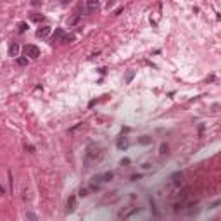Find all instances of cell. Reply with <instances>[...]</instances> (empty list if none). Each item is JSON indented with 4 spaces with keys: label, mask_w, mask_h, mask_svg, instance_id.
I'll use <instances>...</instances> for the list:
<instances>
[{
    "label": "cell",
    "mask_w": 221,
    "mask_h": 221,
    "mask_svg": "<svg viewBox=\"0 0 221 221\" xmlns=\"http://www.w3.org/2000/svg\"><path fill=\"white\" fill-rule=\"evenodd\" d=\"M102 157H104V149L100 145H97V144L88 145V149H86V161L88 162H97Z\"/></svg>",
    "instance_id": "obj_1"
},
{
    "label": "cell",
    "mask_w": 221,
    "mask_h": 221,
    "mask_svg": "<svg viewBox=\"0 0 221 221\" xmlns=\"http://www.w3.org/2000/svg\"><path fill=\"white\" fill-rule=\"evenodd\" d=\"M24 54L28 57H31V59H36L38 55H40V48L36 47V45H26L24 47Z\"/></svg>",
    "instance_id": "obj_2"
},
{
    "label": "cell",
    "mask_w": 221,
    "mask_h": 221,
    "mask_svg": "<svg viewBox=\"0 0 221 221\" xmlns=\"http://www.w3.org/2000/svg\"><path fill=\"white\" fill-rule=\"evenodd\" d=\"M50 31H52L50 26H41V28L36 29V36H38V38H47L48 35H50Z\"/></svg>",
    "instance_id": "obj_3"
},
{
    "label": "cell",
    "mask_w": 221,
    "mask_h": 221,
    "mask_svg": "<svg viewBox=\"0 0 221 221\" xmlns=\"http://www.w3.org/2000/svg\"><path fill=\"white\" fill-rule=\"evenodd\" d=\"M98 7H100L98 0H86V12H95Z\"/></svg>",
    "instance_id": "obj_4"
},
{
    "label": "cell",
    "mask_w": 221,
    "mask_h": 221,
    "mask_svg": "<svg viewBox=\"0 0 221 221\" xmlns=\"http://www.w3.org/2000/svg\"><path fill=\"white\" fill-rule=\"evenodd\" d=\"M104 181L102 176H95V178H92V183H90V186H92V190H97L98 186H100V183Z\"/></svg>",
    "instance_id": "obj_5"
},
{
    "label": "cell",
    "mask_w": 221,
    "mask_h": 221,
    "mask_svg": "<svg viewBox=\"0 0 221 221\" xmlns=\"http://www.w3.org/2000/svg\"><path fill=\"white\" fill-rule=\"evenodd\" d=\"M128 145H130V142H128V138L121 137L119 140H117V149H119V150H124V149H128Z\"/></svg>",
    "instance_id": "obj_6"
},
{
    "label": "cell",
    "mask_w": 221,
    "mask_h": 221,
    "mask_svg": "<svg viewBox=\"0 0 221 221\" xmlns=\"http://www.w3.org/2000/svg\"><path fill=\"white\" fill-rule=\"evenodd\" d=\"M64 38H66L64 31H62V29H55V33H54V41H62Z\"/></svg>",
    "instance_id": "obj_7"
},
{
    "label": "cell",
    "mask_w": 221,
    "mask_h": 221,
    "mask_svg": "<svg viewBox=\"0 0 221 221\" xmlns=\"http://www.w3.org/2000/svg\"><path fill=\"white\" fill-rule=\"evenodd\" d=\"M17 52H19V45L17 43H11L9 45V55H17Z\"/></svg>",
    "instance_id": "obj_8"
},
{
    "label": "cell",
    "mask_w": 221,
    "mask_h": 221,
    "mask_svg": "<svg viewBox=\"0 0 221 221\" xmlns=\"http://www.w3.org/2000/svg\"><path fill=\"white\" fill-rule=\"evenodd\" d=\"M74 204H76V199L74 197H69L68 199V213H73V211H74Z\"/></svg>",
    "instance_id": "obj_9"
},
{
    "label": "cell",
    "mask_w": 221,
    "mask_h": 221,
    "mask_svg": "<svg viewBox=\"0 0 221 221\" xmlns=\"http://www.w3.org/2000/svg\"><path fill=\"white\" fill-rule=\"evenodd\" d=\"M78 21H80V14H74V16H71V17L68 19V26H74Z\"/></svg>",
    "instance_id": "obj_10"
},
{
    "label": "cell",
    "mask_w": 221,
    "mask_h": 221,
    "mask_svg": "<svg viewBox=\"0 0 221 221\" xmlns=\"http://www.w3.org/2000/svg\"><path fill=\"white\" fill-rule=\"evenodd\" d=\"M138 144H140V145H150L152 144V138L150 137H140V138H138Z\"/></svg>",
    "instance_id": "obj_11"
},
{
    "label": "cell",
    "mask_w": 221,
    "mask_h": 221,
    "mask_svg": "<svg viewBox=\"0 0 221 221\" xmlns=\"http://www.w3.org/2000/svg\"><path fill=\"white\" fill-rule=\"evenodd\" d=\"M31 21H35V23H43L45 17H43L41 14H31Z\"/></svg>",
    "instance_id": "obj_12"
},
{
    "label": "cell",
    "mask_w": 221,
    "mask_h": 221,
    "mask_svg": "<svg viewBox=\"0 0 221 221\" xmlns=\"http://www.w3.org/2000/svg\"><path fill=\"white\" fill-rule=\"evenodd\" d=\"M133 76H135V71H133V69H130V71L126 73V76H124V83H130L131 80H133Z\"/></svg>",
    "instance_id": "obj_13"
},
{
    "label": "cell",
    "mask_w": 221,
    "mask_h": 221,
    "mask_svg": "<svg viewBox=\"0 0 221 221\" xmlns=\"http://www.w3.org/2000/svg\"><path fill=\"white\" fill-rule=\"evenodd\" d=\"M137 213H140V207H135L133 211H130L128 214H124V218H131V216H135Z\"/></svg>",
    "instance_id": "obj_14"
},
{
    "label": "cell",
    "mask_w": 221,
    "mask_h": 221,
    "mask_svg": "<svg viewBox=\"0 0 221 221\" xmlns=\"http://www.w3.org/2000/svg\"><path fill=\"white\" fill-rule=\"evenodd\" d=\"M17 29H19V33H24L28 29V24L26 23H19V26H17Z\"/></svg>",
    "instance_id": "obj_15"
},
{
    "label": "cell",
    "mask_w": 221,
    "mask_h": 221,
    "mask_svg": "<svg viewBox=\"0 0 221 221\" xmlns=\"http://www.w3.org/2000/svg\"><path fill=\"white\" fill-rule=\"evenodd\" d=\"M102 178H104V181H110V180L114 178V174H112V173L109 171V173H105V174H104Z\"/></svg>",
    "instance_id": "obj_16"
},
{
    "label": "cell",
    "mask_w": 221,
    "mask_h": 221,
    "mask_svg": "<svg viewBox=\"0 0 221 221\" xmlns=\"http://www.w3.org/2000/svg\"><path fill=\"white\" fill-rule=\"evenodd\" d=\"M17 64H19V66H26V64H28V57H19V59H17Z\"/></svg>",
    "instance_id": "obj_17"
},
{
    "label": "cell",
    "mask_w": 221,
    "mask_h": 221,
    "mask_svg": "<svg viewBox=\"0 0 221 221\" xmlns=\"http://www.w3.org/2000/svg\"><path fill=\"white\" fill-rule=\"evenodd\" d=\"M166 154H168V145L162 144L161 145V156H166Z\"/></svg>",
    "instance_id": "obj_18"
},
{
    "label": "cell",
    "mask_w": 221,
    "mask_h": 221,
    "mask_svg": "<svg viewBox=\"0 0 221 221\" xmlns=\"http://www.w3.org/2000/svg\"><path fill=\"white\" fill-rule=\"evenodd\" d=\"M78 195H80V197H86V195H88V190H86V188H81Z\"/></svg>",
    "instance_id": "obj_19"
},
{
    "label": "cell",
    "mask_w": 221,
    "mask_h": 221,
    "mask_svg": "<svg viewBox=\"0 0 221 221\" xmlns=\"http://www.w3.org/2000/svg\"><path fill=\"white\" fill-rule=\"evenodd\" d=\"M28 219H36V216L33 213H28Z\"/></svg>",
    "instance_id": "obj_20"
},
{
    "label": "cell",
    "mask_w": 221,
    "mask_h": 221,
    "mask_svg": "<svg viewBox=\"0 0 221 221\" xmlns=\"http://www.w3.org/2000/svg\"><path fill=\"white\" fill-rule=\"evenodd\" d=\"M59 2H61L62 5H68V4H69V2H71V0H59Z\"/></svg>",
    "instance_id": "obj_21"
},
{
    "label": "cell",
    "mask_w": 221,
    "mask_h": 221,
    "mask_svg": "<svg viewBox=\"0 0 221 221\" xmlns=\"http://www.w3.org/2000/svg\"><path fill=\"white\" fill-rule=\"evenodd\" d=\"M121 164H130V159H123V161H121Z\"/></svg>",
    "instance_id": "obj_22"
}]
</instances>
